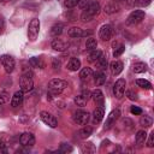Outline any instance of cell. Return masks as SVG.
Returning <instances> with one entry per match:
<instances>
[{
  "instance_id": "1",
  "label": "cell",
  "mask_w": 154,
  "mask_h": 154,
  "mask_svg": "<svg viewBox=\"0 0 154 154\" xmlns=\"http://www.w3.org/2000/svg\"><path fill=\"white\" fill-rule=\"evenodd\" d=\"M67 87V82L60 78H53L49 81L48 83V93H47V97L51 100L53 96H57L58 94H60L65 88Z\"/></svg>"
},
{
  "instance_id": "2",
  "label": "cell",
  "mask_w": 154,
  "mask_h": 154,
  "mask_svg": "<svg viewBox=\"0 0 154 154\" xmlns=\"http://www.w3.org/2000/svg\"><path fill=\"white\" fill-rule=\"evenodd\" d=\"M19 87L23 93H29L34 88V81H32V72L30 67H24L23 69V75L20 76L19 79Z\"/></svg>"
},
{
  "instance_id": "3",
  "label": "cell",
  "mask_w": 154,
  "mask_h": 154,
  "mask_svg": "<svg viewBox=\"0 0 154 154\" xmlns=\"http://www.w3.org/2000/svg\"><path fill=\"white\" fill-rule=\"evenodd\" d=\"M99 11H100V4H99L96 0H94L87 8L83 10V12H82V14H81V19H82L83 22H88V20H90L94 16H96V14L99 13Z\"/></svg>"
},
{
  "instance_id": "4",
  "label": "cell",
  "mask_w": 154,
  "mask_h": 154,
  "mask_svg": "<svg viewBox=\"0 0 154 154\" xmlns=\"http://www.w3.org/2000/svg\"><path fill=\"white\" fill-rule=\"evenodd\" d=\"M143 19H144V11L135 10L129 14V17L126 19V25H136V24L141 23Z\"/></svg>"
},
{
  "instance_id": "5",
  "label": "cell",
  "mask_w": 154,
  "mask_h": 154,
  "mask_svg": "<svg viewBox=\"0 0 154 154\" xmlns=\"http://www.w3.org/2000/svg\"><path fill=\"white\" fill-rule=\"evenodd\" d=\"M38 31H40V19L34 18V19H31V22L29 23V26H28V36H29L30 41L36 40Z\"/></svg>"
},
{
  "instance_id": "6",
  "label": "cell",
  "mask_w": 154,
  "mask_h": 154,
  "mask_svg": "<svg viewBox=\"0 0 154 154\" xmlns=\"http://www.w3.org/2000/svg\"><path fill=\"white\" fill-rule=\"evenodd\" d=\"M90 119V114L87 111L78 109L73 113V122L78 125H87V123Z\"/></svg>"
},
{
  "instance_id": "7",
  "label": "cell",
  "mask_w": 154,
  "mask_h": 154,
  "mask_svg": "<svg viewBox=\"0 0 154 154\" xmlns=\"http://www.w3.org/2000/svg\"><path fill=\"white\" fill-rule=\"evenodd\" d=\"M114 34V29L111 24H105L99 30V36L102 41H109Z\"/></svg>"
},
{
  "instance_id": "8",
  "label": "cell",
  "mask_w": 154,
  "mask_h": 154,
  "mask_svg": "<svg viewBox=\"0 0 154 154\" xmlns=\"http://www.w3.org/2000/svg\"><path fill=\"white\" fill-rule=\"evenodd\" d=\"M0 60H1V64L5 69V71L7 73H11L13 70H14V66H16V63H14V59L8 55V54H4L0 57Z\"/></svg>"
},
{
  "instance_id": "9",
  "label": "cell",
  "mask_w": 154,
  "mask_h": 154,
  "mask_svg": "<svg viewBox=\"0 0 154 154\" xmlns=\"http://www.w3.org/2000/svg\"><path fill=\"white\" fill-rule=\"evenodd\" d=\"M125 87H126V81L124 78H119L114 85H113V94L117 99H122L124 93H125Z\"/></svg>"
},
{
  "instance_id": "10",
  "label": "cell",
  "mask_w": 154,
  "mask_h": 154,
  "mask_svg": "<svg viewBox=\"0 0 154 154\" xmlns=\"http://www.w3.org/2000/svg\"><path fill=\"white\" fill-rule=\"evenodd\" d=\"M40 118L42 119V122H43L45 124H47V125L51 126V128H55V126L58 125L57 118H55L53 114H51V113H48V112H46V111H41V112H40Z\"/></svg>"
},
{
  "instance_id": "11",
  "label": "cell",
  "mask_w": 154,
  "mask_h": 154,
  "mask_svg": "<svg viewBox=\"0 0 154 154\" xmlns=\"http://www.w3.org/2000/svg\"><path fill=\"white\" fill-rule=\"evenodd\" d=\"M19 143L23 146V147H32L35 144V136L31 134V132H23L20 136H19Z\"/></svg>"
},
{
  "instance_id": "12",
  "label": "cell",
  "mask_w": 154,
  "mask_h": 154,
  "mask_svg": "<svg viewBox=\"0 0 154 154\" xmlns=\"http://www.w3.org/2000/svg\"><path fill=\"white\" fill-rule=\"evenodd\" d=\"M119 117H120V111H119V109H113V111L107 116L106 123H105V125H103V129H105V130L111 129L112 125L119 119Z\"/></svg>"
},
{
  "instance_id": "13",
  "label": "cell",
  "mask_w": 154,
  "mask_h": 154,
  "mask_svg": "<svg viewBox=\"0 0 154 154\" xmlns=\"http://www.w3.org/2000/svg\"><path fill=\"white\" fill-rule=\"evenodd\" d=\"M93 32L91 31H89V30H83V29H81V28H78V26H72V28H70L69 30H67V35L70 36V37H75V38H77V37H83V36H88V35H91Z\"/></svg>"
},
{
  "instance_id": "14",
  "label": "cell",
  "mask_w": 154,
  "mask_h": 154,
  "mask_svg": "<svg viewBox=\"0 0 154 154\" xmlns=\"http://www.w3.org/2000/svg\"><path fill=\"white\" fill-rule=\"evenodd\" d=\"M89 99H90V93H89V90L84 89L77 96H75V103L79 107H83V106H85V103L88 102Z\"/></svg>"
},
{
  "instance_id": "15",
  "label": "cell",
  "mask_w": 154,
  "mask_h": 154,
  "mask_svg": "<svg viewBox=\"0 0 154 154\" xmlns=\"http://www.w3.org/2000/svg\"><path fill=\"white\" fill-rule=\"evenodd\" d=\"M24 93L22 91V90H18V91H16L14 94H13V96H12V99H11V106L12 107H19V106H22V103H23V99H24V95H23Z\"/></svg>"
},
{
  "instance_id": "16",
  "label": "cell",
  "mask_w": 154,
  "mask_h": 154,
  "mask_svg": "<svg viewBox=\"0 0 154 154\" xmlns=\"http://www.w3.org/2000/svg\"><path fill=\"white\" fill-rule=\"evenodd\" d=\"M103 116H105V107L101 105L100 107H96L93 112V123L94 124L100 123L103 119Z\"/></svg>"
},
{
  "instance_id": "17",
  "label": "cell",
  "mask_w": 154,
  "mask_h": 154,
  "mask_svg": "<svg viewBox=\"0 0 154 154\" xmlns=\"http://www.w3.org/2000/svg\"><path fill=\"white\" fill-rule=\"evenodd\" d=\"M51 45H52V48L54 51H58V52H64L67 48V43L64 42L60 38H53V41H52Z\"/></svg>"
},
{
  "instance_id": "18",
  "label": "cell",
  "mask_w": 154,
  "mask_h": 154,
  "mask_svg": "<svg viewBox=\"0 0 154 154\" xmlns=\"http://www.w3.org/2000/svg\"><path fill=\"white\" fill-rule=\"evenodd\" d=\"M109 69H111V72L114 76H117L123 71V63L119 61V60H114V61H112L109 64Z\"/></svg>"
},
{
  "instance_id": "19",
  "label": "cell",
  "mask_w": 154,
  "mask_h": 154,
  "mask_svg": "<svg viewBox=\"0 0 154 154\" xmlns=\"http://www.w3.org/2000/svg\"><path fill=\"white\" fill-rule=\"evenodd\" d=\"M66 67H67V70H70V71H77V70H79V67H81V60H79L78 58H71V59L69 60Z\"/></svg>"
},
{
  "instance_id": "20",
  "label": "cell",
  "mask_w": 154,
  "mask_h": 154,
  "mask_svg": "<svg viewBox=\"0 0 154 154\" xmlns=\"http://www.w3.org/2000/svg\"><path fill=\"white\" fill-rule=\"evenodd\" d=\"M119 8H120V6H119V4H117V2H114V1H112V2H108L106 6H105V13H107V14H112V13H116V12H118L119 11Z\"/></svg>"
},
{
  "instance_id": "21",
  "label": "cell",
  "mask_w": 154,
  "mask_h": 154,
  "mask_svg": "<svg viewBox=\"0 0 154 154\" xmlns=\"http://www.w3.org/2000/svg\"><path fill=\"white\" fill-rule=\"evenodd\" d=\"M29 65L31 67H36V69H43L45 67V61L42 60V58H37V57H32L29 59Z\"/></svg>"
},
{
  "instance_id": "22",
  "label": "cell",
  "mask_w": 154,
  "mask_h": 154,
  "mask_svg": "<svg viewBox=\"0 0 154 154\" xmlns=\"http://www.w3.org/2000/svg\"><path fill=\"white\" fill-rule=\"evenodd\" d=\"M146 140H147V132H146L144 130L137 131V134H136V136H135V142H136V144L141 146V144H143V143L146 142Z\"/></svg>"
},
{
  "instance_id": "23",
  "label": "cell",
  "mask_w": 154,
  "mask_h": 154,
  "mask_svg": "<svg viewBox=\"0 0 154 154\" xmlns=\"http://www.w3.org/2000/svg\"><path fill=\"white\" fill-rule=\"evenodd\" d=\"M63 29H64V25H63L61 23H57V24H54V25L51 28V35H52L53 37H58L59 35H61Z\"/></svg>"
},
{
  "instance_id": "24",
  "label": "cell",
  "mask_w": 154,
  "mask_h": 154,
  "mask_svg": "<svg viewBox=\"0 0 154 154\" xmlns=\"http://www.w3.org/2000/svg\"><path fill=\"white\" fill-rule=\"evenodd\" d=\"M94 81H95V84L96 85H102L106 82V75L102 71H97L94 75Z\"/></svg>"
},
{
  "instance_id": "25",
  "label": "cell",
  "mask_w": 154,
  "mask_h": 154,
  "mask_svg": "<svg viewBox=\"0 0 154 154\" xmlns=\"http://www.w3.org/2000/svg\"><path fill=\"white\" fill-rule=\"evenodd\" d=\"M91 76H93V71H91L90 67H83L79 72V78L82 81H88Z\"/></svg>"
},
{
  "instance_id": "26",
  "label": "cell",
  "mask_w": 154,
  "mask_h": 154,
  "mask_svg": "<svg viewBox=\"0 0 154 154\" xmlns=\"http://www.w3.org/2000/svg\"><path fill=\"white\" fill-rule=\"evenodd\" d=\"M90 97H91L96 103L103 101V94H102V91H101L100 89H95V90H93L91 94H90Z\"/></svg>"
},
{
  "instance_id": "27",
  "label": "cell",
  "mask_w": 154,
  "mask_h": 154,
  "mask_svg": "<svg viewBox=\"0 0 154 154\" xmlns=\"http://www.w3.org/2000/svg\"><path fill=\"white\" fill-rule=\"evenodd\" d=\"M153 124V119L149 116H142L140 118V125L143 128H150Z\"/></svg>"
},
{
  "instance_id": "28",
  "label": "cell",
  "mask_w": 154,
  "mask_h": 154,
  "mask_svg": "<svg viewBox=\"0 0 154 154\" xmlns=\"http://www.w3.org/2000/svg\"><path fill=\"white\" fill-rule=\"evenodd\" d=\"M95 64H96V66L100 69V70H105L106 67H107V58L103 55V54H101L100 57H99V59L95 61Z\"/></svg>"
},
{
  "instance_id": "29",
  "label": "cell",
  "mask_w": 154,
  "mask_h": 154,
  "mask_svg": "<svg viewBox=\"0 0 154 154\" xmlns=\"http://www.w3.org/2000/svg\"><path fill=\"white\" fill-rule=\"evenodd\" d=\"M147 71V65L142 61H138V63H135L134 64V72L135 73H143Z\"/></svg>"
},
{
  "instance_id": "30",
  "label": "cell",
  "mask_w": 154,
  "mask_h": 154,
  "mask_svg": "<svg viewBox=\"0 0 154 154\" xmlns=\"http://www.w3.org/2000/svg\"><path fill=\"white\" fill-rule=\"evenodd\" d=\"M93 132V128L91 126H84L78 131V135L81 138H88Z\"/></svg>"
},
{
  "instance_id": "31",
  "label": "cell",
  "mask_w": 154,
  "mask_h": 154,
  "mask_svg": "<svg viewBox=\"0 0 154 154\" xmlns=\"http://www.w3.org/2000/svg\"><path fill=\"white\" fill-rule=\"evenodd\" d=\"M102 54V52L101 51H99V49H93V51H90V53H89V55H88V60L90 61V63H95L97 59H99V57Z\"/></svg>"
},
{
  "instance_id": "32",
  "label": "cell",
  "mask_w": 154,
  "mask_h": 154,
  "mask_svg": "<svg viewBox=\"0 0 154 154\" xmlns=\"http://www.w3.org/2000/svg\"><path fill=\"white\" fill-rule=\"evenodd\" d=\"M85 48H87L88 51L96 49V48H97V42H96V40H95V38H93V37L88 38V40H87V42H85Z\"/></svg>"
},
{
  "instance_id": "33",
  "label": "cell",
  "mask_w": 154,
  "mask_h": 154,
  "mask_svg": "<svg viewBox=\"0 0 154 154\" xmlns=\"http://www.w3.org/2000/svg\"><path fill=\"white\" fill-rule=\"evenodd\" d=\"M136 84H137L138 87L143 88V89H152V84H150V82H148L147 79H141V78H138V79H136Z\"/></svg>"
},
{
  "instance_id": "34",
  "label": "cell",
  "mask_w": 154,
  "mask_h": 154,
  "mask_svg": "<svg viewBox=\"0 0 154 154\" xmlns=\"http://www.w3.org/2000/svg\"><path fill=\"white\" fill-rule=\"evenodd\" d=\"M81 149L83 153H94L95 152V147L93 143H84V144H82Z\"/></svg>"
},
{
  "instance_id": "35",
  "label": "cell",
  "mask_w": 154,
  "mask_h": 154,
  "mask_svg": "<svg viewBox=\"0 0 154 154\" xmlns=\"http://www.w3.org/2000/svg\"><path fill=\"white\" fill-rule=\"evenodd\" d=\"M2 135L4 134H0V153H6L7 152V142Z\"/></svg>"
},
{
  "instance_id": "36",
  "label": "cell",
  "mask_w": 154,
  "mask_h": 154,
  "mask_svg": "<svg viewBox=\"0 0 154 154\" xmlns=\"http://www.w3.org/2000/svg\"><path fill=\"white\" fill-rule=\"evenodd\" d=\"M81 2V0H65L64 1V6L67 8H72L75 6H77Z\"/></svg>"
},
{
  "instance_id": "37",
  "label": "cell",
  "mask_w": 154,
  "mask_h": 154,
  "mask_svg": "<svg viewBox=\"0 0 154 154\" xmlns=\"http://www.w3.org/2000/svg\"><path fill=\"white\" fill-rule=\"evenodd\" d=\"M59 152L60 153H70V152H72V147L69 143H61L60 148H59Z\"/></svg>"
},
{
  "instance_id": "38",
  "label": "cell",
  "mask_w": 154,
  "mask_h": 154,
  "mask_svg": "<svg viewBox=\"0 0 154 154\" xmlns=\"http://www.w3.org/2000/svg\"><path fill=\"white\" fill-rule=\"evenodd\" d=\"M122 123H123V125H124V128L126 130H131L134 128V122L131 119H129V118H124Z\"/></svg>"
},
{
  "instance_id": "39",
  "label": "cell",
  "mask_w": 154,
  "mask_h": 154,
  "mask_svg": "<svg viewBox=\"0 0 154 154\" xmlns=\"http://www.w3.org/2000/svg\"><path fill=\"white\" fill-rule=\"evenodd\" d=\"M150 2H152V0H136V1L134 2V5H135V6H140V7H146V6H148Z\"/></svg>"
},
{
  "instance_id": "40",
  "label": "cell",
  "mask_w": 154,
  "mask_h": 154,
  "mask_svg": "<svg viewBox=\"0 0 154 154\" xmlns=\"http://www.w3.org/2000/svg\"><path fill=\"white\" fill-rule=\"evenodd\" d=\"M124 51H125V47H124L123 45H120V46H118V47H117V48H116V49L113 51V57H114V58H117V57H119V55H120V54H122V53H123Z\"/></svg>"
},
{
  "instance_id": "41",
  "label": "cell",
  "mask_w": 154,
  "mask_h": 154,
  "mask_svg": "<svg viewBox=\"0 0 154 154\" xmlns=\"http://www.w3.org/2000/svg\"><path fill=\"white\" fill-rule=\"evenodd\" d=\"M147 147H149V148L154 147V131L149 134V137H148V141H147Z\"/></svg>"
},
{
  "instance_id": "42",
  "label": "cell",
  "mask_w": 154,
  "mask_h": 154,
  "mask_svg": "<svg viewBox=\"0 0 154 154\" xmlns=\"http://www.w3.org/2000/svg\"><path fill=\"white\" fill-rule=\"evenodd\" d=\"M93 1H94V0H81V2H79L78 5L81 6V8H82V10H84V8H87V7H88Z\"/></svg>"
},
{
  "instance_id": "43",
  "label": "cell",
  "mask_w": 154,
  "mask_h": 154,
  "mask_svg": "<svg viewBox=\"0 0 154 154\" xmlns=\"http://www.w3.org/2000/svg\"><path fill=\"white\" fill-rule=\"evenodd\" d=\"M126 96H128L130 100H137V94H136L134 90H128V91H126Z\"/></svg>"
},
{
  "instance_id": "44",
  "label": "cell",
  "mask_w": 154,
  "mask_h": 154,
  "mask_svg": "<svg viewBox=\"0 0 154 154\" xmlns=\"http://www.w3.org/2000/svg\"><path fill=\"white\" fill-rule=\"evenodd\" d=\"M130 111H131L132 114H141L142 113V109L140 107H137V106H131Z\"/></svg>"
},
{
  "instance_id": "45",
  "label": "cell",
  "mask_w": 154,
  "mask_h": 154,
  "mask_svg": "<svg viewBox=\"0 0 154 154\" xmlns=\"http://www.w3.org/2000/svg\"><path fill=\"white\" fill-rule=\"evenodd\" d=\"M7 101V93L6 91H1L0 93V103H4Z\"/></svg>"
},
{
  "instance_id": "46",
  "label": "cell",
  "mask_w": 154,
  "mask_h": 154,
  "mask_svg": "<svg viewBox=\"0 0 154 154\" xmlns=\"http://www.w3.org/2000/svg\"><path fill=\"white\" fill-rule=\"evenodd\" d=\"M4 29H5V20L2 17H0V34L4 31Z\"/></svg>"
},
{
  "instance_id": "47",
  "label": "cell",
  "mask_w": 154,
  "mask_h": 154,
  "mask_svg": "<svg viewBox=\"0 0 154 154\" xmlns=\"http://www.w3.org/2000/svg\"><path fill=\"white\" fill-rule=\"evenodd\" d=\"M59 65H60L59 60H57V59H53V69H54V70L59 69Z\"/></svg>"
},
{
  "instance_id": "48",
  "label": "cell",
  "mask_w": 154,
  "mask_h": 154,
  "mask_svg": "<svg viewBox=\"0 0 154 154\" xmlns=\"http://www.w3.org/2000/svg\"><path fill=\"white\" fill-rule=\"evenodd\" d=\"M126 1V4L129 5V6H131V5H134V2L136 1V0H125Z\"/></svg>"
},
{
  "instance_id": "49",
  "label": "cell",
  "mask_w": 154,
  "mask_h": 154,
  "mask_svg": "<svg viewBox=\"0 0 154 154\" xmlns=\"http://www.w3.org/2000/svg\"><path fill=\"white\" fill-rule=\"evenodd\" d=\"M114 2H117V4H119V2H123V1H125V0H113Z\"/></svg>"
},
{
  "instance_id": "50",
  "label": "cell",
  "mask_w": 154,
  "mask_h": 154,
  "mask_svg": "<svg viewBox=\"0 0 154 154\" xmlns=\"http://www.w3.org/2000/svg\"><path fill=\"white\" fill-rule=\"evenodd\" d=\"M0 1H10V0H0Z\"/></svg>"
}]
</instances>
